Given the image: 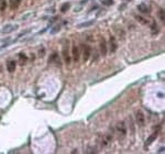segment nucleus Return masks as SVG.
I'll return each instance as SVG.
<instances>
[{"label": "nucleus", "instance_id": "obj_1", "mask_svg": "<svg viewBox=\"0 0 165 154\" xmlns=\"http://www.w3.org/2000/svg\"><path fill=\"white\" fill-rule=\"evenodd\" d=\"M116 131H117V134H118V138H119V141H123L127 135V125L123 121H120L118 122L116 127Z\"/></svg>", "mask_w": 165, "mask_h": 154}, {"label": "nucleus", "instance_id": "obj_2", "mask_svg": "<svg viewBox=\"0 0 165 154\" xmlns=\"http://www.w3.org/2000/svg\"><path fill=\"white\" fill-rule=\"evenodd\" d=\"M112 134H105V135H100L98 138V142L100 146H108L109 143L112 141Z\"/></svg>", "mask_w": 165, "mask_h": 154}, {"label": "nucleus", "instance_id": "obj_3", "mask_svg": "<svg viewBox=\"0 0 165 154\" xmlns=\"http://www.w3.org/2000/svg\"><path fill=\"white\" fill-rule=\"evenodd\" d=\"M81 48H83V59L84 62H87L90 57V54H91V47L89 45H86V44H83L81 45Z\"/></svg>", "mask_w": 165, "mask_h": 154}, {"label": "nucleus", "instance_id": "obj_4", "mask_svg": "<svg viewBox=\"0 0 165 154\" xmlns=\"http://www.w3.org/2000/svg\"><path fill=\"white\" fill-rule=\"evenodd\" d=\"M135 121L140 127H144L145 124V117H144V113H143L141 110H138L135 112Z\"/></svg>", "mask_w": 165, "mask_h": 154}, {"label": "nucleus", "instance_id": "obj_5", "mask_svg": "<svg viewBox=\"0 0 165 154\" xmlns=\"http://www.w3.org/2000/svg\"><path fill=\"white\" fill-rule=\"evenodd\" d=\"M158 133H160V125H158L157 128H156V130L153 132V133L151 134V135L149 136V139H147L146 141H145V146H147L149 144H151L152 142H153L154 140H155L156 138H157V135H158Z\"/></svg>", "mask_w": 165, "mask_h": 154}, {"label": "nucleus", "instance_id": "obj_6", "mask_svg": "<svg viewBox=\"0 0 165 154\" xmlns=\"http://www.w3.org/2000/svg\"><path fill=\"white\" fill-rule=\"evenodd\" d=\"M62 55H63V58L65 61L66 65H69L70 63V56H69V53H68V48L66 46L63 47V51H62Z\"/></svg>", "mask_w": 165, "mask_h": 154}, {"label": "nucleus", "instance_id": "obj_7", "mask_svg": "<svg viewBox=\"0 0 165 154\" xmlns=\"http://www.w3.org/2000/svg\"><path fill=\"white\" fill-rule=\"evenodd\" d=\"M73 61L74 62H78L79 58H80V51H79V48L77 47V46H73Z\"/></svg>", "mask_w": 165, "mask_h": 154}, {"label": "nucleus", "instance_id": "obj_8", "mask_svg": "<svg viewBox=\"0 0 165 154\" xmlns=\"http://www.w3.org/2000/svg\"><path fill=\"white\" fill-rule=\"evenodd\" d=\"M18 29V25H12V24H8V25H6L3 29L1 30V33H10V32H12V31H14V30H17Z\"/></svg>", "mask_w": 165, "mask_h": 154}, {"label": "nucleus", "instance_id": "obj_9", "mask_svg": "<svg viewBox=\"0 0 165 154\" xmlns=\"http://www.w3.org/2000/svg\"><path fill=\"white\" fill-rule=\"evenodd\" d=\"M100 53L101 55H107L108 53V46H107V43H106L105 40H101L100 41Z\"/></svg>", "mask_w": 165, "mask_h": 154}, {"label": "nucleus", "instance_id": "obj_10", "mask_svg": "<svg viewBox=\"0 0 165 154\" xmlns=\"http://www.w3.org/2000/svg\"><path fill=\"white\" fill-rule=\"evenodd\" d=\"M15 67H17V63L14 61H9L7 63V69H8V72H10V73L14 72Z\"/></svg>", "mask_w": 165, "mask_h": 154}, {"label": "nucleus", "instance_id": "obj_11", "mask_svg": "<svg viewBox=\"0 0 165 154\" xmlns=\"http://www.w3.org/2000/svg\"><path fill=\"white\" fill-rule=\"evenodd\" d=\"M138 10L142 13H149L150 12V7L146 6V4H144V3H141L138 6Z\"/></svg>", "mask_w": 165, "mask_h": 154}, {"label": "nucleus", "instance_id": "obj_12", "mask_svg": "<svg viewBox=\"0 0 165 154\" xmlns=\"http://www.w3.org/2000/svg\"><path fill=\"white\" fill-rule=\"evenodd\" d=\"M117 50V42H116V39L113 36L110 37V52H116Z\"/></svg>", "mask_w": 165, "mask_h": 154}, {"label": "nucleus", "instance_id": "obj_13", "mask_svg": "<svg viewBox=\"0 0 165 154\" xmlns=\"http://www.w3.org/2000/svg\"><path fill=\"white\" fill-rule=\"evenodd\" d=\"M157 17H158V19H160V21L162 22V23H164V22H165V12H164V10H163L162 8L158 9Z\"/></svg>", "mask_w": 165, "mask_h": 154}, {"label": "nucleus", "instance_id": "obj_14", "mask_svg": "<svg viewBox=\"0 0 165 154\" xmlns=\"http://www.w3.org/2000/svg\"><path fill=\"white\" fill-rule=\"evenodd\" d=\"M95 22V20H90L87 22H83L81 24H77V29H81V28H86V26H90L92 25V23Z\"/></svg>", "mask_w": 165, "mask_h": 154}, {"label": "nucleus", "instance_id": "obj_15", "mask_svg": "<svg viewBox=\"0 0 165 154\" xmlns=\"http://www.w3.org/2000/svg\"><path fill=\"white\" fill-rule=\"evenodd\" d=\"M58 54L57 53H53L50 56V63H57L58 64Z\"/></svg>", "mask_w": 165, "mask_h": 154}, {"label": "nucleus", "instance_id": "obj_16", "mask_svg": "<svg viewBox=\"0 0 165 154\" xmlns=\"http://www.w3.org/2000/svg\"><path fill=\"white\" fill-rule=\"evenodd\" d=\"M151 31H152V34H157L158 31H160V29H158L157 24H156L155 22H152V24H151Z\"/></svg>", "mask_w": 165, "mask_h": 154}, {"label": "nucleus", "instance_id": "obj_17", "mask_svg": "<svg viewBox=\"0 0 165 154\" xmlns=\"http://www.w3.org/2000/svg\"><path fill=\"white\" fill-rule=\"evenodd\" d=\"M26 62V56L24 54H19V64L20 65H24Z\"/></svg>", "mask_w": 165, "mask_h": 154}, {"label": "nucleus", "instance_id": "obj_18", "mask_svg": "<svg viewBox=\"0 0 165 154\" xmlns=\"http://www.w3.org/2000/svg\"><path fill=\"white\" fill-rule=\"evenodd\" d=\"M61 28H62V25H61V24H57L56 26L52 28V29H51V34H55V33H57L59 30H61Z\"/></svg>", "mask_w": 165, "mask_h": 154}, {"label": "nucleus", "instance_id": "obj_19", "mask_svg": "<svg viewBox=\"0 0 165 154\" xmlns=\"http://www.w3.org/2000/svg\"><path fill=\"white\" fill-rule=\"evenodd\" d=\"M20 2H21V0H14V2L12 3V7H11V8H12V9H18V8H19Z\"/></svg>", "mask_w": 165, "mask_h": 154}, {"label": "nucleus", "instance_id": "obj_20", "mask_svg": "<svg viewBox=\"0 0 165 154\" xmlns=\"http://www.w3.org/2000/svg\"><path fill=\"white\" fill-rule=\"evenodd\" d=\"M135 18H136V20H138V21L142 22L143 24H146V23H147V21H146V20H145V19H144V18H143V17H141V15H136Z\"/></svg>", "mask_w": 165, "mask_h": 154}, {"label": "nucleus", "instance_id": "obj_21", "mask_svg": "<svg viewBox=\"0 0 165 154\" xmlns=\"http://www.w3.org/2000/svg\"><path fill=\"white\" fill-rule=\"evenodd\" d=\"M96 152H98V150L95 149V147H92V146H90L89 149L86 150V153H96Z\"/></svg>", "mask_w": 165, "mask_h": 154}, {"label": "nucleus", "instance_id": "obj_22", "mask_svg": "<svg viewBox=\"0 0 165 154\" xmlns=\"http://www.w3.org/2000/svg\"><path fill=\"white\" fill-rule=\"evenodd\" d=\"M69 6H70L69 3H65V4H64V6L61 8V11H62V12H65V11L67 10L68 8H69Z\"/></svg>", "mask_w": 165, "mask_h": 154}, {"label": "nucleus", "instance_id": "obj_23", "mask_svg": "<svg viewBox=\"0 0 165 154\" xmlns=\"http://www.w3.org/2000/svg\"><path fill=\"white\" fill-rule=\"evenodd\" d=\"M121 32H122V31L119 30V31H118V34H119V36H120L121 39H122V37H124V33H121Z\"/></svg>", "mask_w": 165, "mask_h": 154}, {"label": "nucleus", "instance_id": "obj_24", "mask_svg": "<svg viewBox=\"0 0 165 154\" xmlns=\"http://www.w3.org/2000/svg\"><path fill=\"white\" fill-rule=\"evenodd\" d=\"M103 3H105V4H111L112 3V0H106V1H103Z\"/></svg>", "mask_w": 165, "mask_h": 154}, {"label": "nucleus", "instance_id": "obj_25", "mask_svg": "<svg viewBox=\"0 0 165 154\" xmlns=\"http://www.w3.org/2000/svg\"><path fill=\"white\" fill-rule=\"evenodd\" d=\"M44 53H45V51H44V48H41V50H40V56H42V55H44Z\"/></svg>", "mask_w": 165, "mask_h": 154}]
</instances>
